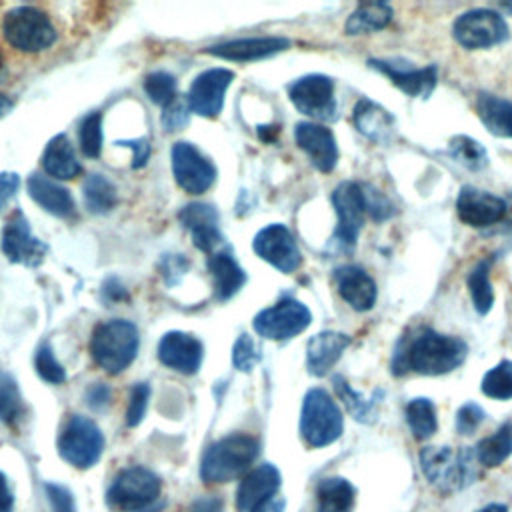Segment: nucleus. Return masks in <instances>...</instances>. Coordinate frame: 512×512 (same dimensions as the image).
Here are the masks:
<instances>
[{
	"instance_id": "obj_1",
	"label": "nucleus",
	"mask_w": 512,
	"mask_h": 512,
	"mask_svg": "<svg viewBox=\"0 0 512 512\" xmlns=\"http://www.w3.org/2000/svg\"><path fill=\"white\" fill-rule=\"evenodd\" d=\"M468 346L458 336L434 330H418L414 336L402 338L392 358V372H416L424 376H440L458 368L466 358Z\"/></svg>"
},
{
	"instance_id": "obj_2",
	"label": "nucleus",
	"mask_w": 512,
	"mask_h": 512,
	"mask_svg": "<svg viewBox=\"0 0 512 512\" xmlns=\"http://www.w3.org/2000/svg\"><path fill=\"white\" fill-rule=\"evenodd\" d=\"M260 452V442L250 434H230L214 442L202 456L200 476L206 484H224L248 474Z\"/></svg>"
},
{
	"instance_id": "obj_3",
	"label": "nucleus",
	"mask_w": 512,
	"mask_h": 512,
	"mask_svg": "<svg viewBox=\"0 0 512 512\" xmlns=\"http://www.w3.org/2000/svg\"><path fill=\"white\" fill-rule=\"evenodd\" d=\"M138 330L128 320H110L94 328L90 338V354L94 362L108 374L126 370L138 354Z\"/></svg>"
},
{
	"instance_id": "obj_4",
	"label": "nucleus",
	"mask_w": 512,
	"mask_h": 512,
	"mask_svg": "<svg viewBox=\"0 0 512 512\" xmlns=\"http://www.w3.org/2000/svg\"><path fill=\"white\" fill-rule=\"evenodd\" d=\"M344 418L338 404L322 388L306 392L300 412V434L310 448H322L340 438Z\"/></svg>"
},
{
	"instance_id": "obj_5",
	"label": "nucleus",
	"mask_w": 512,
	"mask_h": 512,
	"mask_svg": "<svg viewBox=\"0 0 512 512\" xmlns=\"http://www.w3.org/2000/svg\"><path fill=\"white\" fill-rule=\"evenodd\" d=\"M2 34L12 48L26 54L42 52L56 40L52 20L36 6H16L8 10L2 20Z\"/></svg>"
},
{
	"instance_id": "obj_6",
	"label": "nucleus",
	"mask_w": 512,
	"mask_h": 512,
	"mask_svg": "<svg viewBox=\"0 0 512 512\" xmlns=\"http://www.w3.org/2000/svg\"><path fill=\"white\" fill-rule=\"evenodd\" d=\"M160 490L162 482L152 470L144 466H130L116 474L106 492V500L116 510L142 512L160 498Z\"/></svg>"
},
{
	"instance_id": "obj_7",
	"label": "nucleus",
	"mask_w": 512,
	"mask_h": 512,
	"mask_svg": "<svg viewBox=\"0 0 512 512\" xmlns=\"http://www.w3.org/2000/svg\"><path fill=\"white\" fill-rule=\"evenodd\" d=\"M420 468L428 482L444 492L458 490L474 478L472 454L454 452L450 446H426L420 452Z\"/></svg>"
},
{
	"instance_id": "obj_8",
	"label": "nucleus",
	"mask_w": 512,
	"mask_h": 512,
	"mask_svg": "<svg viewBox=\"0 0 512 512\" xmlns=\"http://www.w3.org/2000/svg\"><path fill=\"white\" fill-rule=\"evenodd\" d=\"M102 450L104 436L94 420L76 414L66 422L58 438V452L68 464L76 468H90L100 460Z\"/></svg>"
},
{
	"instance_id": "obj_9",
	"label": "nucleus",
	"mask_w": 512,
	"mask_h": 512,
	"mask_svg": "<svg viewBox=\"0 0 512 512\" xmlns=\"http://www.w3.org/2000/svg\"><path fill=\"white\" fill-rule=\"evenodd\" d=\"M452 34L462 48L480 50L502 44L508 38V24L494 10L474 8L454 20Z\"/></svg>"
},
{
	"instance_id": "obj_10",
	"label": "nucleus",
	"mask_w": 512,
	"mask_h": 512,
	"mask_svg": "<svg viewBox=\"0 0 512 512\" xmlns=\"http://www.w3.org/2000/svg\"><path fill=\"white\" fill-rule=\"evenodd\" d=\"M332 204L338 216V226L334 230V242L340 248H354L356 238L364 226L366 202L364 190L358 182H342L332 192Z\"/></svg>"
},
{
	"instance_id": "obj_11",
	"label": "nucleus",
	"mask_w": 512,
	"mask_h": 512,
	"mask_svg": "<svg viewBox=\"0 0 512 512\" xmlns=\"http://www.w3.org/2000/svg\"><path fill=\"white\" fill-rule=\"evenodd\" d=\"M310 320L312 314L302 302L284 298L256 314L254 330L268 340H288L306 330Z\"/></svg>"
},
{
	"instance_id": "obj_12",
	"label": "nucleus",
	"mask_w": 512,
	"mask_h": 512,
	"mask_svg": "<svg viewBox=\"0 0 512 512\" xmlns=\"http://www.w3.org/2000/svg\"><path fill=\"white\" fill-rule=\"evenodd\" d=\"M292 104L306 116L314 120H334L336 118V98L334 82L324 74H308L290 84Z\"/></svg>"
},
{
	"instance_id": "obj_13",
	"label": "nucleus",
	"mask_w": 512,
	"mask_h": 512,
	"mask_svg": "<svg viewBox=\"0 0 512 512\" xmlns=\"http://www.w3.org/2000/svg\"><path fill=\"white\" fill-rule=\"evenodd\" d=\"M172 172L182 190L188 194L206 192L216 180V168L190 142H178L172 148Z\"/></svg>"
},
{
	"instance_id": "obj_14",
	"label": "nucleus",
	"mask_w": 512,
	"mask_h": 512,
	"mask_svg": "<svg viewBox=\"0 0 512 512\" xmlns=\"http://www.w3.org/2000/svg\"><path fill=\"white\" fill-rule=\"evenodd\" d=\"M368 64L370 68L390 78V82L410 98H428L436 88L438 70L432 64L424 68H414L406 60H384V58H372L368 60Z\"/></svg>"
},
{
	"instance_id": "obj_15",
	"label": "nucleus",
	"mask_w": 512,
	"mask_h": 512,
	"mask_svg": "<svg viewBox=\"0 0 512 512\" xmlns=\"http://www.w3.org/2000/svg\"><path fill=\"white\" fill-rule=\"evenodd\" d=\"M254 252L284 274L294 272L302 262L292 232L282 224H270L262 228L254 238Z\"/></svg>"
},
{
	"instance_id": "obj_16",
	"label": "nucleus",
	"mask_w": 512,
	"mask_h": 512,
	"mask_svg": "<svg viewBox=\"0 0 512 512\" xmlns=\"http://www.w3.org/2000/svg\"><path fill=\"white\" fill-rule=\"evenodd\" d=\"M2 252L10 262L38 266L46 254V244L32 236L26 216L14 210L2 230Z\"/></svg>"
},
{
	"instance_id": "obj_17",
	"label": "nucleus",
	"mask_w": 512,
	"mask_h": 512,
	"mask_svg": "<svg viewBox=\"0 0 512 512\" xmlns=\"http://www.w3.org/2000/svg\"><path fill=\"white\" fill-rule=\"evenodd\" d=\"M506 210L508 206L500 196L474 186H462L456 198L458 218L472 228H482L500 222Z\"/></svg>"
},
{
	"instance_id": "obj_18",
	"label": "nucleus",
	"mask_w": 512,
	"mask_h": 512,
	"mask_svg": "<svg viewBox=\"0 0 512 512\" xmlns=\"http://www.w3.org/2000/svg\"><path fill=\"white\" fill-rule=\"evenodd\" d=\"M232 80H234V74L226 68H212L196 76L188 94L192 112L206 118L218 116V112L222 110L224 92Z\"/></svg>"
},
{
	"instance_id": "obj_19",
	"label": "nucleus",
	"mask_w": 512,
	"mask_h": 512,
	"mask_svg": "<svg viewBox=\"0 0 512 512\" xmlns=\"http://www.w3.org/2000/svg\"><path fill=\"white\" fill-rule=\"evenodd\" d=\"M296 144L308 154L310 162L320 172L334 170L338 162V146L334 134L316 122H300L294 130Z\"/></svg>"
},
{
	"instance_id": "obj_20",
	"label": "nucleus",
	"mask_w": 512,
	"mask_h": 512,
	"mask_svg": "<svg viewBox=\"0 0 512 512\" xmlns=\"http://www.w3.org/2000/svg\"><path fill=\"white\" fill-rule=\"evenodd\" d=\"M158 358L174 372L194 374L202 364V344L190 334L168 332L158 344Z\"/></svg>"
},
{
	"instance_id": "obj_21",
	"label": "nucleus",
	"mask_w": 512,
	"mask_h": 512,
	"mask_svg": "<svg viewBox=\"0 0 512 512\" xmlns=\"http://www.w3.org/2000/svg\"><path fill=\"white\" fill-rule=\"evenodd\" d=\"M280 488V472L276 466L264 462L252 468L240 482L236 492V508L240 512H252L256 506L276 496Z\"/></svg>"
},
{
	"instance_id": "obj_22",
	"label": "nucleus",
	"mask_w": 512,
	"mask_h": 512,
	"mask_svg": "<svg viewBox=\"0 0 512 512\" xmlns=\"http://www.w3.org/2000/svg\"><path fill=\"white\" fill-rule=\"evenodd\" d=\"M334 282L342 300L358 312H366L376 302V284L360 266H340L334 270Z\"/></svg>"
},
{
	"instance_id": "obj_23",
	"label": "nucleus",
	"mask_w": 512,
	"mask_h": 512,
	"mask_svg": "<svg viewBox=\"0 0 512 512\" xmlns=\"http://www.w3.org/2000/svg\"><path fill=\"white\" fill-rule=\"evenodd\" d=\"M180 222L186 226L192 234V242L202 252H212L216 244L222 240V234L218 230V212L210 204H188L180 212Z\"/></svg>"
},
{
	"instance_id": "obj_24",
	"label": "nucleus",
	"mask_w": 512,
	"mask_h": 512,
	"mask_svg": "<svg viewBox=\"0 0 512 512\" xmlns=\"http://www.w3.org/2000/svg\"><path fill=\"white\" fill-rule=\"evenodd\" d=\"M290 46L286 38L278 36H260V38H240L216 46H208L204 52L226 58V60H236V62H248V60H258L272 56L276 52H282Z\"/></svg>"
},
{
	"instance_id": "obj_25",
	"label": "nucleus",
	"mask_w": 512,
	"mask_h": 512,
	"mask_svg": "<svg viewBox=\"0 0 512 512\" xmlns=\"http://www.w3.org/2000/svg\"><path fill=\"white\" fill-rule=\"evenodd\" d=\"M352 338L342 332H320L308 340L306 346V366L308 372L314 376L328 374L334 364L340 360L342 352L350 346Z\"/></svg>"
},
{
	"instance_id": "obj_26",
	"label": "nucleus",
	"mask_w": 512,
	"mask_h": 512,
	"mask_svg": "<svg viewBox=\"0 0 512 512\" xmlns=\"http://www.w3.org/2000/svg\"><path fill=\"white\" fill-rule=\"evenodd\" d=\"M352 122L362 136H366L368 140L378 142V144L390 142L396 132L394 116L386 108H382L380 104H376L368 98L358 100V104L354 106V112H352Z\"/></svg>"
},
{
	"instance_id": "obj_27",
	"label": "nucleus",
	"mask_w": 512,
	"mask_h": 512,
	"mask_svg": "<svg viewBox=\"0 0 512 512\" xmlns=\"http://www.w3.org/2000/svg\"><path fill=\"white\" fill-rule=\"evenodd\" d=\"M28 194L30 198L40 204L46 212L58 216V218H68L74 214V200L66 188L56 184L54 180L32 174L28 178Z\"/></svg>"
},
{
	"instance_id": "obj_28",
	"label": "nucleus",
	"mask_w": 512,
	"mask_h": 512,
	"mask_svg": "<svg viewBox=\"0 0 512 512\" xmlns=\"http://www.w3.org/2000/svg\"><path fill=\"white\" fill-rule=\"evenodd\" d=\"M476 112L486 130L498 138H512V102L490 94L478 92Z\"/></svg>"
},
{
	"instance_id": "obj_29",
	"label": "nucleus",
	"mask_w": 512,
	"mask_h": 512,
	"mask_svg": "<svg viewBox=\"0 0 512 512\" xmlns=\"http://www.w3.org/2000/svg\"><path fill=\"white\" fill-rule=\"evenodd\" d=\"M208 268L214 278V296L218 300L232 298L246 282V274L242 272V268L238 266V262L232 258L230 252L210 254Z\"/></svg>"
},
{
	"instance_id": "obj_30",
	"label": "nucleus",
	"mask_w": 512,
	"mask_h": 512,
	"mask_svg": "<svg viewBox=\"0 0 512 512\" xmlns=\"http://www.w3.org/2000/svg\"><path fill=\"white\" fill-rule=\"evenodd\" d=\"M42 168L46 174L68 180L78 176L80 172V162L76 160V152L70 144V140L64 134H58L52 138L42 154Z\"/></svg>"
},
{
	"instance_id": "obj_31",
	"label": "nucleus",
	"mask_w": 512,
	"mask_h": 512,
	"mask_svg": "<svg viewBox=\"0 0 512 512\" xmlns=\"http://www.w3.org/2000/svg\"><path fill=\"white\" fill-rule=\"evenodd\" d=\"M354 486L340 478L330 476L316 486V512H352Z\"/></svg>"
},
{
	"instance_id": "obj_32",
	"label": "nucleus",
	"mask_w": 512,
	"mask_h": 512,
	"mask_svg": "<svg viewBox=\"0 0 512 512\" xmlns=\"http://www.w3.org/2000/svg\"><path fill=\"white\" fill-rule=\"evenodd\" d=\"M392 20V8L386 2H364L346 20V34H368L382 30Z\"/></svg>"
},
{
	"instance_id": "obj_33",
	"label": "nucleus",
	"mask_w": 512,
	"mask_h": 512,
	"mask_svg": "<svg viewBox=\"0 0 512 512\" xmlns=\"http://www.w3.org/2000/svg\"><path fill=\"white\" fill-rule=\"evenodd\" d=\"M492 264H494V254L478 260L466 278V284H468V290L472 296V304L478 314H488L494 304V290H492V282H490Z\"/></svg>"
},
{
	"instance_id": "obj_34",
	"label": "nucleus",
	"mask_w": 512,
	"mask_h": 512,
	"mask_svg": "<svg viewBox=\"0 0 512 512\" xmlns=\"http://www.w3.org/2000/svg\"><path fill=\"white\" fill-rule=\"evenodd\" d=\"M512 454V422L502 424L494 434L486 436L476 446V460L486 468L500 466Z\"/></svg>"
},
{
	"instance_id": "obj_35",
	"label": "nucleus",
	"mask_w": 512,
	"mask_h": 512,
	"mask_svg": "<svg viewBox=\"0 0 512 512\" xmlns=\"http://www.w3.org/2000/svg\"><path fill=\"white\" fill-rule=\"evenodd\" d=\"M406 422L410 426V432L416 440H426L430 438L436 428H438V420H436V408L432 404V400L428 398H412L406 406Z\"/></svg>"
},
{
	"instance_id": "obj_36",
	"label": "nucleus",
	"mask_w": 512,
	"mask_h": 512,
	"mask_svg": "<svg viewBox=\"0 0 512 512\" xmlns=\"http://www.w3.org/2000/svg\"><path fill=\"white\" fill-rule=\"evenodd\" d=\"M84 202L86 208L94 214L110 212L118 202L114 184L100 174H90L84 182Z\"/></svg>"
},
{
	"instance_id": "obj_37",
	"label": "nucleus",
	"mask_w": 512,
	"mask_h": 512,
	"mask_svg": "<svg viewBox=\"0 0 512 512\" xmlns=\"http://www.w3.org/2000/svg\"><path fill=\"white\" fill-rule=\"evenodd\" d=\"M334 390L336 396L344 402L346 410L358 420V422H374L376 420V398H364L360 396L342 376H334Z\"/></svg>"
},
{
	"instance_id": "obj_38",
	"label": "nucleus",
	"mask_w": 512,
	"mask_h": 512,
	"mask_svg": "<svg viewBox=\"0 0 512 512\" xmlns=\"http://www.w3.org/2000/svg\"><path fill=\"white\" fill-rule=\"evenodd\" d=\"M448 152L458 164L466 166L468 170H484L488 166L486 148L470 136H452L448 142Z\"/></svg>"
},
{
	"instance_id": "obj_39",
	"label": "nucleus",
	"mask_w": 512,
	"mask_h": 512,
	"mask_svg": "<svg viewBox=\"0 0 512 512\" xmlns=\"http://www.w3.org/2000/svg\"><path fill=\"white\" fill-rule=\"evenodd\" d=\"M24 416V400L16 380L0 370V420L8 426H16Z\"/></svg>"
},
{
	"instance_id": "obj_40",
	"label": "nucleus",
	"mask_w": 512,
	"mask_h": 512,
	"mask_svg": "<svg viewBox=\"0 0 512 512\" xmlns=\"http://www.w3.org/2000/svg\"><path fill=\"white\" fill-rule=\"evenodd\" d=\"M482 392L496 400L512 398V362L502 360L494 368H490L480 384Z\"/></svg>"
},
{
	"instance_id": "obj_41",
	"label": "nucleus",
	"mask_w": 512,
	"mask_h": 512,
	"mask_svg": "<svg viewBox=\"0 0 512 512\" xmlns=\"http://www.w3.org/2000/svg\"><path fill=\"white\" fill-rule=\"evenodd\" d=\"M146 96L160 106H168L176 98V78L168 72H152L144 80Z\"/></svg>"
},
{
	"instance_id": "obj_42",
	"label": "nucleus",
	"mask_w": 512,
	"mask_h": 512,
	"mask_svg": "<svg viewBox=\"0 0 512 512\" xmlns=\"http://www.w3.org/2000/svg\"><path fill=\"white\" fill-rule=\"evenodd\" d=\"M80 146L84 156L96 158L102 148V116L98 112L86 116L80 126Z\"/></svg>"
},
{
	"instance_id": "obj_43",
	"label": "nucleus",
	"mask_w": 512,
	"mask_h": 512,
	"mask_svg": "<svg viewBox=\"0 0 512 512\" xmlns=\"http://www.w3.org/2000/svg\"><path fill=\"white\" fill-rule=\"evenodd\" d=\"M34 366L36 372L42 380L50 382V384H62L66 380V370L62 368V364L56 360V356L52 354V348L48 344H42L36 350L34 356Z\"/></svg>"
},
{
	"instance_id": "obj_44",
	"label": "nucleus",
	"mask_w": 512,
	"mask_h": 512,
	"mask_svg": "<svg viewBox=\"0 0 512 512\" xmlns=\"http://www.w3.org/2000/svg\"><path fill=\"white\" fill-rule=\"evenodd\" d=\"M260 360V354H258V348L254 344V340L248 336V334H242L236 342H234V348H232V362L238 370L242 372H248L256 366V362Z\"/></svg>"
},
{
	"instance_id": "obj_45",
	"label": "nucleus",
	"mask_w": 512,
	"mask_h": 512,
	"mask_svg": "<svg viewBox=\"0 0 512 512\" xmlns=\"http://www.w3.org/2000/svg\"><path fill=\"white\" fill-rule=\"evenodd\" d=\"M190 112H192V108H190L188 98H178L176 96L168 106H164V114H162L164 130H168V132L180 130L188 122Z\"/></svg>"
},
{
	"instance_id": "obj_46",
	"label": "nucleus",
	"mask_w": 512,
	"mask_h": 512,
	"mask_svg": "<svg viewBox=\"0 0 512 512\" xmlns=\"http://www.w3.org/2000/svg\"><path fill=\"white\" fill-rule=\"evenodd\" d=\"M150 398V386L140 382L130 390V400H128V410H126V424L128 426H138L146 414Z\"/></svg>"
},
{
	"instance_id": "obj_47",
	"label": "nucleus",
	"mask_w": 512,
	"mask_h": 512,
	"mask_svg": "<svg viewBox=\"0 0 512 512\" xmlns=\"http://www.w3.org/2000/svg\"><path fill=\"white\" fill-rule=\"evenodd\" d=\"M364 190V202H366V214L374 220H386L394 214V206L390 200L384 196V192L372 188V186H362Z\"/></svg>"
},
{
	"instance_id": "obj_48",
	"label": "nucleus",
	"mask_w": 512,
	"mask_h": 512,
	"mask_svg": "<svg viewBox=\"0 0 512 512\" xmlns=\"http://www.w3.org/2000/svg\"><path fill=\"white\" fill-rule=\"evenodd\" d=\"M482 420H484V410L474 402H466L458 408L456 430L460 434H474L476 428L482 424Z\"/></svg>"
},
{
	"instance_id": "obj_49",
	"label": "nucleus",
	"mask_w": 512,
	"mask_h": 512,
	"mask_svg": "<svg viewBox=\"0 0 512 512\" xmlns=\"http://www.w3.org/2000/svg\"><path fill=\"white\" fill-rule=\"evenodd\" d=\"M44 490H46V496H48L52 512H76L74 496H72V492L66 486L54 484V482H46Z\"/></svg>"
},
{
	"instance_id": "obj_50",
	"label": "nucleus",
	"mask_w": 512,
	"mask_h": 512,
	"mask_svg": "<svg viewBox=\"0 0 512 512\" xmlns=\"http://www.w3.org/2000/svg\"><path fill=\"white\" fill-rule=\"evenodd\" d=\"M18 184H20V178L14 172H0V210L16 194Z\"/></svg>"
},
{
	"instance_id": "obj_51",
	"label": "nucleus",
	"mask_w": 512,
	"mask_h": 512,
	"mask_svg": "<svg viewBox=\"0 0 512 512\" xmlns=\"http://www.w3.org/2000/svg\"><path fill=\"white\" fill-rule=\"evenodd\" d=\"M110 402V388L104 386V384H94L92 388L86 390V404L94 410H100L104 408L106 404Z\"/></svg>"
},
{
	"instance_id": "obj_52",
	"label": "nucleus",
	"mask_w": 512,
	"mask_h": 512,
	"mask_svg": "<svg viewBox=\"0 0 512 512\" xmlns=\"http://www.w3.org/2000/svg\"><path fill=\"white\" fill-rule=\"evenodd\" d=\"M224 504L218 496H198L190 502V506L184 512H222Z\"/></svg>"
},
{
	"instance_id": "obj_53",
	"label": "nucleus",
	"mask_w": 512,
	"mask_h": 512,
	"mask_svg": "<svg viewBox=\"0 0 512 512\" xmlns=\"http://www.w3.org/2000/svg\"><path fill=\"white\" fill-rule=\"evenodd\" d=\"M122 146H130L134 150V160H132V168H142L150 156V144L148 140L140 138L134 142H122Z\"/></svg>"
},
{
	"instance_id": "obj_54",
	"label": "nucleus",
	"mask_w": 512,
	"mask_h": 512,
	"mask_svg": "<svg viewBox=\"0 0 512 512\" xmlns=\"http://www.w3.org/2000/svg\"><path fill=\"white\" fill-rule=\"evenodd\" d=\"M12 510H14V494L10 490L6 476L0 472V512H12Z\"/></svg>"
},
{
	"instance_id": "obj_55",
	"label": "nucleus",
	"mask_w": 512,
	"mask_h": 512,
	"mask_svg": "<svg viewBox=\"0 0 512 512\" xmlns=\"http://www.w3.org/2000/svg\"><path fill=\"white\" fill-rule=\"evenodd\" d=\"M284 506H286V500L276 494L266 502H262L260 506H256L252 512H284Z\"/></svg>"
},
{
	"instance_id": "obj_56",
	"label": "nucleus",
	"mask_w": 512,
	"mask_h": 512,
	"mask_svg": "<svg viewBox=\"0 0 512 512\" xmlns=\"http://www.w3.org/2000/svg\"><path fill=\"white\" fill-rule=\"evenodd\" d=\"M10 108H12V100H10L8 96L0 94V118H2Z\"/></svg>"
},
{
	"instance_id": "obj_57",
	"label": "nucleus",
	"mask_w": 512,
	"mask_h": 512,
	"mask_svg": "<svg viewBox=\"0 0 512 512\" xmlns=\"http://www.w3.org/2000/svg\"><path fill=\"white\" fill-rule=\"evenodd\" d=\"M478 512H508V508L504 504H488V506L480 508Z\"/></svg>"
},
{
	"instance_id": "obj_58",
	"label": "nucleus",
	"mask_w": 512,
	"mask_h": 512,
	"mask_svg": "<svg viewBox=\"0 0 512 512\" xmlns=\"http://www.w3.org/2000/svg\"><path fill=\"white\" fill-rule=\"evenodd\" d=\"M504 8H508V10H512V4H504Z\"/></svg>"
}]
</instances>
